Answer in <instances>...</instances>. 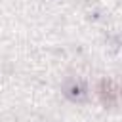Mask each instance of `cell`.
<instances>
[{
    "mask_svg": "<svg viewBox=\"0 0 122 122\" xmlns=\"http://www.w3.org/2000/svg\"><path fill=\"white\" fill-rule=\"evenodd\" d=\"M97 97L99 101L109 107V109H114L118 105V86L112 78H101L97 82Z\"/></svg>",
    "mask_w": 122,
    "mask_h": 122,
    "instance_id": "cell-1",
    "label": "cell"
},
{
    "mask_svg": "<svg viewBox=\"0 0 122 122\" xmlns=\"http://www.w3.org/2000/svg\"><path fill=\"white\" fill-rule=\"evenodd\" d=\"M65 93H67V97H71V99H82L84 97V88H82V84L80 82H76V80H69L67 84H65Z\"/></svg>",
    "mask_w": 122,
    "mask_h": 122,
    "instance_id": "cell-2",
    "label": "cell"
}]
</instances>
